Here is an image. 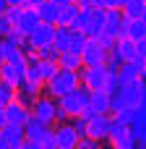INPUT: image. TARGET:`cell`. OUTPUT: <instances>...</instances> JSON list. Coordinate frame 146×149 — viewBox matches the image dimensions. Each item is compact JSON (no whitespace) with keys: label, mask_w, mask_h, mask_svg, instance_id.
<instances>
[{"label":"cell","mask_w":146,"mask_h":149,"mask_svg":"<svg viewBox=\"0 0 146 149\" xmlns=\"http://www.w3.org/2000/svg\"><path fill=\"white\" fill-rule=\"evenodd\" d=\"M146 81L136 79V81H120V86L115 92H110V113H120V110H131L144 100Z\"/></svg>","instance_id":"obj_1"},{"label":"cell","mask_w":146,"mask_h":149,"mask_svg":"<svg viewBox=\"0 0 146 149\" xmlns=\"http://www.w3.org/2000/svg\"><path fill=\"white\" fill-rule=\"evenodd\" d=\"M81 84V79H78V71H71V68H55V73L44 81V86H42V92L44 94H50V97H63L65 92H71V89H76Z\"/></svg>","instance_id":"obj_2"},{"label":"cell","mask_w":146,"mask_h":149,"mask_svg":"<svg viewBox=\"0 0 146 149\" xmlns=\"http://www.w3.org/2000/svg\"><path fill=\"white\" fill-rule=\"evenodd\" d=\"M31 115H37L39 120H44V123H63V120H68V113L60 107V102L55 100V97H50V94H39L37 100H34V105H31Z\"/></svg>","instance_id":"obj_3"},{"label":"cell","mask_w":146,"mask_h":149,"mask_svg":"<svg viewBox=\"0 0 146 149\" xmlns=\"http://www.w3.org/2000/svg\"><path fill=\"white\" fill-rule=\"evenodd\" d=\"M89 97H91V89L84 86V84H78L76 89H71V92H65L63 97H57V102H60V107L68 113V118H76V115H81V110L89 105Z\"/></svg>","instance_id":"obj_4"},{"label":"cell","mask_w":146,"mask_h":149,"mask_svg":"<svg viewBox=\"0 0 146 149\" xmlns=\"http://www.w3.org/2000/svg\"><path fill=\"white\" fill-rule=\"evenodd\" d=\"M107 141H110L112 149H136V136H133V131L128 128V123L118 120L115 115H112V126H110Z\"/></svg>","instance_id":"obj_5"},{"label":"cell","mask_w":146,"mask_h":149,"mask_svg":"<svg viewBox=\"0 0 146 149\" xmlns=\"http://www.w3.org/2000/svg\"><path fill=\"white\" fill-rule=\"evenodd\" d=\"M107 55H110V50L102 47L97 37H86V45H84V50H81L84 65H104V63H107Z\"/></svg>","instance_id":"obj_6"},{"label":"cell","mask_w":146,"mask_h":149,"mask_svg":"<svg viewBox=\"0 0 146 149\" xmlns=\"http://www.w3.org/2000/svg\"><path fill=\"white\" fill-rule=\"evenodd\" d=\"M110 126H112V115L110 113H97L86 120V136H91L97 141H107Z\"/></svg>","instance_id":"obj_7"},{"label":"cell","mask_w":146,"mask_h":149,"mask_svg":"<svg viewBox=\"0 0 146 149\" xmlns=\"http://www.w3.org/2000/svg\"><path fill=\"white\" fill-rule=\"evenodd\" d=\"M0 79L18 89L26 79V58L24 60H3L0 63Z\"/></svg>","instance_id":"obj_8"},{"label":"cell","mask_w":146,"mask_h":149,"mask_svg":"<svg viewBox=\"0 0 146 149\" xmlns=\"http://www.w3.org/2000/svg\"><path fill=\"white\" fill-rule=\"evenodd\" d=\"M52 136H55V149H76L78 147V134H76V128H73V123H68V120H63V123H57L55 128H52Z\"/></svg>","instance_id":"obj_9"},{"label":"cell","mask_w":146,"mask_h":149,"mask_svg":"<svg viewBox=\"0 0 146 149\" xmlns=\"http://www.w3.org/2000/svg\"><path fill=\"white\" fill-rule=\"evenodd\" d=\"M78 79L89 89H104V84H107V68L104 65H84L81 73H78Z\"/></svg>","instance_id":"obj_10"},{"label":"cell","mask_w":146,"mask_h":149,"mask_svg":"<svg viewBox=\"0 0 146 149\" xmlns=\"http://www.w3.org/2000/svg\"><path fill=\"white\" fill-rule=\"evenodd\" d=\"M52 34H55V24H44V21H39L31 31H29V47L31 50H39V47H44V45H52Z\"/></svg>","instance_id":"obj_11"},{"label":"cell","mask_w":146,"mask_h":149,"mask_svg":"<svg viewBox=\"0 0 146 149\" xmlns=\"http://www.w3.org/2000/svg\"><path fill=\"white\" fill-rule=\"evenodd\" d=\"M50 134H52V126H50V123L39 120L37 115H29V118H26V123H24V136H26V139L39 141V144H42Z\"/></svg>","instance_id":"obj_12"},{"label":"cell","mask_w":146,"mask_h":149,"mask_svg":"<svg viewBox=\"0 0 146 149\" xmlns=\"http://www.w3.org/2000/svg\"><path fill=\"white\" fill-rule=\"evenodd\" d=\"M128 128L133 131L136 141L146 139V102L141 100L133 110H131V118H128Z\"/></svg>","instance_id":"obj_13"},{"label":"cell","mask_w":146,"mask_h":149,"mask_svg":"<svg viewBox=\"0 0 146 149\" xmlns=\"http://www.w3.org/2000/svg\"><path fill=\"white\" fill-rule=\"evenodd\" d=\"M39 24V13H37V8L34 5H24L21 8V16H18V21H16V31L21 34V37H29V31L34 29Z\"/></svg>","instance_id":"obj_14"},{"label":"cell","mask_w":146,"mask_h":149,"mask_svg":"<svg viewBox=\"0 0 146 149\" xmlns=\"http://www.w3.org/2000/svg\"><path fill=\"white\" fill-rule=\"evenodd\" d=\"M3 113H5V123H13V126H24V123H26V118L31 115V110H29L26 105H21L18 100H13V102L3 105Z\"/></svg>","instance_id":"obj_15"},{"label":"cell","mask_w":146,"mask_h":149,"mask_svg":"<svg viewBox=\"0 0 146 149\" xmlns=\"http://www.w3.org/2000/svg\"><path fill=\"white\" fill-rule=\"evenodd\" d=\"M102 34H110L115 39L123 34V10L120 8H104V31Z\"/></svg>","instance_id":"obj_16"},{"label":"cell","mask_w":146,"mask_h":149,"mask_svg":"<svg viewBox=\"0 0 146 149\" xmlns=\"http://www.w3.org/2000/svg\"><path fill=\"white\" fill-rule=\"evenodd\" d=\"M112 52H115L123 63H128V60H136V58H138V47H136V42H133V39H128V37H118V39H115Z\"/></svg>","instance_id":"obj_17"},{"label":"cell","mask_w":146,"mask_h":149,"mask_svg":"<svg viewBox=\"0 0 146 149\" xmlns=\"http://www.w3.org/2000/svg\"><path fill=\"white\" fill-rule=\"evenodd\" d=\"M104 31V8H91L89 10V21L84 26V34L86 37H99Z\"/></svg>","instance_id":"obj_18"},{"label":"cell","mask_w":146,"mask_h":149,"mask_svg":"<svg viewBox=\"0 0 146 149\" xmlns=\"http://www.w3.org/2000/svg\"><path fill=\"white\" fill-rule=\"evenodd\" d=\"M89 105L94 113H110V92L107 89H91Z\"/></svg>","instance_id":"obj_19"},{"label":"cell","mask_w":146,"mask_h":149,"mask_svg":"<svg viewBox=\"0 0 146 149\" xmlns=\"http://www.w3.org/2000/svg\"><path fill=\"white\" fill-rule=\"evenodd\" d=\"M0 136L10 144V149H16L26 136H24V126H13V123H5L3 128H0Z\"/></svg>","instance_id":"obj_20"},{"label":"cell","mask_w":146,"mask_h":149,"mask_svg":"<svg viewBox=\"0 0 146 149\" xmlns=\"http://www.w3.org/2000/svg\"><path fill=\"white\" fill-rule=\"evenodd\" d=\"M57 10H60V5H55L52 0H44V3L37 5L39 21H44V24H55V21H57Z\"/></svg>","instance_id":"obj_21"},{"label":"cell","mask_w":146,"mask_h":149,"mask_svg":"<svg viewBox=\"0 0 146 149\" xmlns=\"http://www.w3.org/2000/svg\"><path fill=\"white\" fill-rule=\"evenodd\" d=\"M57 65H60V68H71V71H81V68H84V60H81L78 52L65 50V52L57 55Z\"/></svg>","instance_id":"obj_22"},{"label":"cell","mask_w":146,"mask_h":149,"mask_svg":"<svg viewBox=\"0 0 146 149\" xmlns=\"http://www.w3.org/2000/svg\"><path fill=\"white\" fill-rule=\"evenodd\" d=\"M120 10H123V16H125V18H144V13H146V0H128V3H123V5H120Z\"/></svg>","instance_id":"obj_23"},{"label":"cell","mask_w":146,"mask_h":149,"mask_svg":"<svg viewBox=\"0 0 146 149\" xmlns=\"http://www.w3.org/2000/svg\"><path fill=\"white\" fill-rule=\"evenodd\" d=\"M76 13H78V5H76V3H65V5H60L55 26H71L73 18H76Z\"/></svg>","instance_id":"obj_24"},{"label":"cell","mask_w":146,"mask_h":149,"mask_svg":"<svg viewBox=\"0 0 146 149\" xmlns=\"http://www.w3.org/2000/svg\"><path fill=\"white\" fill-rule=\"evenodd\" d=\"M52 45L57 52H65L68 45H71V26H55V34H52Z\"/></svg>","instance_id":"obj_25"},{"label":"cell","mask_w":146,"mask_h":149,"mask_svg":"<svg viewBox=\"0 0 146 149\" xmlns=\"http://www.w3.org/2000/svg\"><path fill=\"white\" fill-rule=\"evenodd\" d=\"M13 100H16V86L0 79V105H8V102H13Z\"/></svg>","instance_id":"obj_26"},{"label":"cell","mask_w":146,"mask_h":149,"mask_svg":"<svg viewBox=\"0 0 146 149\" xmlns=\"http://www.w3.org/2000/svg\"><path fill=\"white\" fill-rule=\"evenodd\" d=\"M55 68H57V60H47V58H39V76H42V81H47V79L55 73Z\"/></svg>","instance_id":"obj_27"},{"label":"cell","mask_w":146,"mask_h":149,"mask_svg":"<svg viewBox=\"0 0 146 149\" xmlns=\"http://www.w3.org/2000/svg\"><path fill=\"white\" fill-rule=\"evenodd\" d=\"M89 10H91V8H89ZM89 10H86V8H78V13H76V18H73V24H71V26L84 31V26H86V21H89Z\"/></svg>","instance_id":"obj_28"},{"label":"cell","mask_w":146,"mask_h":149,"mask_svg":"<svg viewBox=\"0 0 146 149\" xmlns=\"http://www.w3.org/2000/svg\"><path fill=\"white\" fill-rule=\"evenodd\" d=\"M37 55H39V58H47V60H57V55H60V52L55 50V45H44V47H39V50H37Z\"/></svg>","instance_id":"obj_29"},{"label":"cell","mask_w":146,"mask_h":149,"mask_svg":"<svg viewBox=\"0 0 146 149\" xmlns=\"http://www.w3.org/2000/svg\"><path fill=\"white\" fill-rule=\"evenodd\" d=\"M76 149H102V141H97L91 136H84V139H78V147Z\"/></svg>","instance_id":"obj_30"},{"label":"cell","mask_w":146,"mask_h":149,"mask_svg":"<svg viewBox=\"0 0 146 149\" xmlns=\"http://www.w3.org/2000/svg\"><path fill=\"white\" fill-rule=\"evenodd\" d=\"M21 8H24V5H8V10H5V16L10 18V24H13V26H16L18 16H21Z\"/></svg>","instance_id":"obj_31"},{"label":"cell","mask_w":146,"mask_h":149,"mask_svg":"<svg viewBox=\"0 0 146 149\" xmlns=\"http://www.w3.org/2000/svg\"><path fill=\"white\" fill-rule=\"evenodd\" d=\"M71 123H73V128H76V134H78V136H81V139H84V136H86V120H84V118H78V115H76V118H73V120H71Z\"/></svg>","instance_id":"obj_32"},{"label":"cell","mask_w":146,"mask_h":149,"mask_svg":"<svg viewBox=\"0 0 146 149\" xmlns=\"http://www.w3.org/2000/svg\"><path fill=\"white\" fill-rule=\"evenodd\" d=\"M10 31H13V24H10V18L3 13V16H0V37H5V34H10Z\"/></svg>","instance_id":"obj_33"},{"label":"cell","mask_w":146,"mask_h":149,"mask_svg":"<svg viewBox=\"0 0 146 149\" xmlns=\"http://www.w3.org/2000/svg\"><path fill=\"white\" fill-rule=\"evenodd\" d=\"M16 100L21 102V105H26L29 110H31V105H34V97H29L26 92H21V89H16Z\"/></svg>","instance_id":"obj_34"},{"label":"cell","mask_w":146,"mask_h":149,"mask_svg":"<svg viewBox=\"0 0 146 149\" xmlns=\"http://www.w3.org/2000/svg\"><path fill=\"white\" fill-rule=\"evenodd\" d=\"M16 149H42V144H39V141H31V139H24Z\"/></svg>","instance_id":"obj_35"},{"label":"cell","mask_w":146,"mask_h":149,"mask_svg":"<svg viewBox=\"0 0 146 149\" xmlns=\"http://www.w3.org/2000/svg\"><path fill=\"white\" fill-rule=\"evenodd\" d=\"M136 47H138V55L146 58V34L141 37V39H136Z\"/></svg>","instance_id":"obj_36"},{"label":"cell","mask_w":146,"mask_h":149,"mask_svg":"<svg viewBox=\"0 0 146 149\" xmlns=\"http://www.w3.org/2000/svg\"><path fill=\"white\" fill-rule=\"evenodd\" d=\"M73 3H76L78 8H86V10H89V8H94V3H91V0H73Z\"/></svg>","instance_id":"obj_37"},{"label":"cell","mask_w":146,"mask_h":149,"mask_svg":"<svg viewBox=\"0 0 146 149\" xmlns=\"http://www.w3.org/2000/svg\"><path fill=\"white\" fill-rule=\"evenodd\" d=\"M102 8H120V0H102Z\"/></svg>","instance_id":"obj_38"},{"label":"cell","mask_w":146,"mask_h":149,"mask_svg":"<svg viewBox=\"0 0 146 149\" xmlns=\"http://www.w3.org/2000/svg\"><path fill=\"white\" fill-rule=\"evenodd\" d=\"M39 3H44V0H24V5H34V8H37Z\"/></svg>","instance_id":"obj_39"},{"label":"cell","mask_w":146,"mask_h":149,"mask_svg":"<svg viewBox=\"0 0 146 149\" xmlns=\"http://www.w3.org/2000/svg\"><path fill=\"white\" fill-rule=\"evenodd\" d=\"M0 149H10V144H8V141H5L3 136H0Z\"/></svg>","instance_id":"obj_40"},{"label":"cell","mask_w":146,"mask_h":149,"mask_svg":"<svg viewBox=\"0 0 146 149\" xmlns=\"http://www.w3.org/2000/svg\"><path fill=\"white\" fill-rule=\"evenodd\" d=\"M8 5H24V0H5Z\"/></svg>","instance_id":"obj_41"},{"label":"cell","mask_w":146,"mask_h":149,"mask_svg":"<svg viewBox=\"0 0 146 149\" xmlns=\"http://www.w3.org/2000/svg\"><path fill=\"white\" fill-rule=\"evenodd\" d=\"M5 126V113H3V107H0V128Z\"/></svg>","instance_id":"obj_42"},{"label":"cell","mask_w":146,"mask_h":149,"mask_svg":"<svg viewBox=\"0 0 146 149\" xmlns=\"http://www.w3.org/2000/svg\"><path fill=\"white\" fill-rule=\"evenodd\" d=\"M55 5H65V3H73V0H52Z\"/></svg>","instance_id":"obj_43"},{"label":"cell","mask_w":146,"mask_h":149,"mask_svg":"<svg viewBox=\"0 0 146 149\" xmlns=\"http://www.w3.org/2000/svg\"><path fill=\"white\" fill-rule=\"evenodd\" d=\"M0 63H3V45H0Z\"/></svg>","instance_id":"obj_44"},{"label":"cell","mask_w":146,"mask_h":149,"mask_svg":"<svg viewBox=\"0 0 146 149\" xmlns=\"http://www.w3.org/2000/svg\"><path fill=\"white\" fill-rule=\"evenodd\" d=\"M144 102H146V89H144Z\"/></svg>","instance_id":"obj_45"},{"label":"cell","mask_w":146,"mask_h":149,"mask_svg":"<svg viewBox=\"0 0 146 149\" xmlns=\"http://www.w3.org/2000/svg\"><path fill=\"white\" fill-rule=\"evenodd\" d=\"M123 3H128V0H120V5H123Z\"/></svg>","instance_id":"obj_46"},{"label":"cell","mask_w":146,"mask_h":149,"mask_svg":"<svg viewBox=\"0 0 146 149\" xmlns=\"http://www.w3.org/2000/svg\"><path fill=\"white\" fill-rule=\"evenodd\" d=\"M144 24H146V13H144Z\"/></svg>","instance_id":"obj_47"},{"label":"cell","mask_w":146,"mask_h":149,"mask_svg":"<svg viewBox=\"0 0 146 149\" xmlns=\"http://www.w3.org/2000/svg\"><path fill=\"white\" fill-rule=\"evenodd\" d=\"M144 79H146V71H144Z\"/></svg>","instance_id":"obj_48"}]
</instances>
